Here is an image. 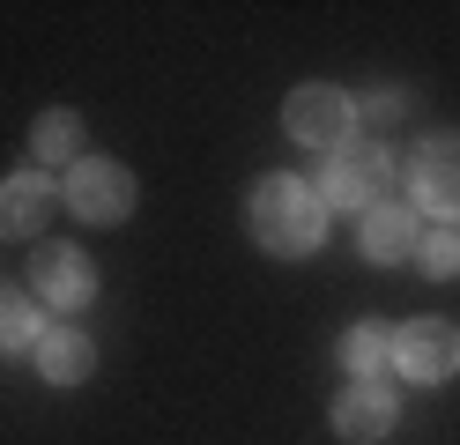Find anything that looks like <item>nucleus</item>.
Returning a JSON list of instances; mask_svg holds the SVG:
<instances>
[{
  "label": "nucleus",
  "mask_w": 460,
  "mask_h": 445,
  "mask_svg": "<svg viewBox=\"0 0 460 445\" xmlns=\"http://www.w3.org/2000/svg\"><path fill=\"white\" fill-rule=\"evenodd\" d=\"M252 237H261L268 253L282 260H305V253H320V237H327V200L312 178H290V171H275L252 186Z\"/></svg>",
  "instance_id": "1"
},
{
  "label": "nucleus",
  "mask_w": 460,
  "mask_h": 445,
  "mask_svg": "<svg viewBox=\"0 0 460 445\" xmlns=\"http://www.w3.org/2000/svg\"><path fill=\"white\" fill-rule=\"evenodd\" d=\"M386 178H394V156H386L379 141L357 134V141H341L334 156L320 164V200L327 208H357V216H364V208L386 200Z\"/></svg>",
  "instance_id": "2"
},
{
  "label": "nucleus",
  "mask_w": 460,
  "mask_h": 445,
  "mask_svg": "<svg viewBox=\"0 0 460 445\" xmlns=\"http://www.w3.org/2000/svg\"><path fill=\"white\" fill-rule=\"evenodd\" d=\"M282 134L305 141V148H320V156H334L341 141H357V104H349V89H334V82L290 89V104H282Z\"/></svg>",
  "instance_id": "3"
},
{
  "label": "nucleus",
  "mask_w": 460,
  "mask_h": 445,
  "mask_svg": "<svg viewBox=\"0 0 460 445\" xmlns=\"http://www.w3.org/2000/svg\"><path fill=\"white\" fill-rule=\"evenodd\" d=\"M409 208L416 216L460 223V134H430L409 156Z\"/></svg>",
  "instance_id": "4"
},
{
  "label": "nucleus",
  "mask_w": 460,
  "mask_h": 445,
  "mask_svg": "<svg viewBox=\"0 0 460 445\" xmlns=\"http://www.w3.org/2000/svg\"><path fill=\"white\" fill-rule=\"evenodd\" d=\"M60 200L75 208L82 223H127V216H134V171L111 164V156H82V164L67 171Z\"/></svg>",
  "instance_id": "5"
},
{
  "label": "nucleus",
  "mask_w": 460,
  "mask_h": 445,
  "mask_svg": "<svg viewBox=\"0 0 460 445\" xmlns=\"http://www.w3.org/2000/svg\"><path fill=\"white\" fill-rule=\"evenodd\" d=\"M394 371L416 386H438L460 371V326L453 319H409L394 326Z\"/></svg>",
  "instance_id": "6"
},
{
  "label": "nucleus",
  "mask_w": 460,
  "mask_h": 445,
  "mask_svg": "<svg viewBox=\"0 0 460 445\" xmlns=\"http://www.w3.org/2000/svg\"><path fill=\"white\" fill-rule=\"evenodd\" d=\"M31 297L38 305H52V312H82L97 297V267H90V253H75V245H38L31 253Z\"/></svg>",
  "instance_id": "7"
},
{
  "label": "nucleus",
  "mask_w": 460,
  "mask_h": 445,
  "mask_svg": "<svg viewBox=\"0 0 460 445\" xmlns=\"http://www.w3.org/2000/svg\"><path fill=\"white\" fill-rule=\"evenodd\" d=\"M423 245V216L409 200H379V208H364V260H379V267H401V260H416Z\"/></svg>",
  "instance_id": "8"
},
{
  "label": "nucleus",
  "mask_w": 460,
  "mask_h": 445,
  "mask_svg": "<svg viewBox=\"0 0 460 445\" xmlns=\"http://www.w3.org/2000/svg\"><path fill=\"white\" fill-rule=\"evenodd\" d=\"M394 415H401V401H394L386 378H349V386L334 394V431H341V438H386Z\"/></svg>",
  "instance_id": "9"
},
{
  "label": "nucleus",
  "mask_w": 460,
  "mask_h": 445,
  "mask_svg": "<svg viewBox=\"0 0 460 445\" xmlns=\"http://www.w3.org/2000/svg\"><path fill=\"white\" fill-rule=\"evenodd\" d=\"M52 200H60L52 171H15L0 186V237H38L52 223Z\"/></svg>",
  "instance_id": "10"
},
{
  "label": "nucleus",
  "mask_w": 460,
  "mask_h": 445,
  "mask_svg": "<svg viewBox=\"0 0 460 445\" xmlns=\"http://www.w3.org/2000/svg\"><path fill=\"white\" fill-rule=\"evenodd\" d=\"M31 364H38L45 386H82V378L97 371V342L75 334V326H45L38 349H31Z\"/></svg>",
  "instance_id": "11"
},
{
  "label": "nucleus",
  "mask_w": 460,
  "mask_h": 445,
  "mask_svg": "<svg viewBox=\"0 0 460 445\" xmlns=\"http://www.w3.org/2000/svg\"><path fill=\"white\" fill-rule=\"evenodd\" d=\"M31 148H38V171H52V164H82V111H67V104H52V111H38V127H31Z\"/></svg>",
  "instance_id": "12"
},
{
  "label": "nucleus",
  "mask_w": 460,
  "mask_h": 445,
  "mask_svg": "<svg viewBox=\"0 0 460 445\" xmlns=\"http://www.w3.org/2000/svg\"><path fill=\"white\" fill-rule=\"evenodd\" d=\"M341 371L349 378H386L394 371V326H349L341 334Z\"/></svg>",
  "instance_id": "13"
},
{
  "label": "nucleus",
  "mask_w": 460,
  "mask_h": 445,
  "mask_svg": "<svg viewBox=\"0 0 460 445\" xmlns=\"http://www.w3.org/2000/svg\"><path fill=\"white\" fill-rule=\"evenodd\" d=\"M38 334H45V319H38V297L31 289H0V349H38Z\"/></svg>",
  "instance_id": "14"
},
{
  "label": "nucleus",
  "mask_w": 460,
  "mask_h": 445,
  "mask_svg": "<svg viewBox=\"0 0 460 445\" xmlns=\"http://www.w3.org/2000/svg\"><path fill=\"white\" fill-rule=\"evenodd\" d=\"M416 275H430V282H453V275H460V223L423 230V245H416Z\"/></svg>",
  "instance_id": "15"
}]
</instances>
